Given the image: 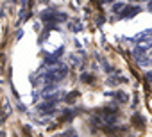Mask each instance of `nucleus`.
Wrapping results in <instances>:
<instances>
[{"mask_svg":"<svg viewBox=\"0 0 152 137\" xmlns=\"http://www.w3.org/2000/svg\"><path fill=\"white\" fill-rule=\"evenodd\" d=\"M66 73H68V68H66L64 64H57V66H52L50 70H48L47 77H48L52 82H59V80H63V79L66 77Z\"/></svg>","mask_w":152,"mask_h":137,"instance_id":"f257e3e1","label":"nucleus"},{"mask_svg":"<svg viewBox=\"0 0 152 137\" xmlns=\"http://www.w3.org/2000/svg\"><path fill=\"white\" fill-rule=\"evenodd\" d=\"M38 109H39V112H45V114H52V112L56 110V105L48 102V103H43V105H39Z\"/></svg>","mask_w":152,"mask_h":137,"instance_id":"f03ea898","label":"nucleus"},{"mask_svg":"<svg viewBox=\"0 0 152 137\" xmlns=\"http://www.w3.org/2000/svg\"><path fill=\"white\" fill-rule=\"evenodd\" d=\"M140 11V7H127V11H125V7H124V11H122V16H125V18H131V16H134L136 13Z\"/></svg>","mask_w":152,"mask_h":137,"instance_id":"7ed1b4c3","label":"nucleus"},{"mask_svg":"<svg viewBox=\"0 0 152 137\" xmlns=\"http://www.w3.org/2000/svg\"><path fill=\"white\" fill-rule=\"evenodd\" d=\"M122 82H125V79H122V77H109L107 79V86H118Z\"/></svg>","mask_w":152,"mask_h":137,"instance_id":"20e7f679","label":"nucleus"},{"mask_svg":"<svg viewBox=\"0 0 152 137\" xmlns=\"http://www.w3.org/2000/svg\"><path fill=\"white\" fill-rule=\"evenodd\" d=\"M145 36H152V29H147V30H143V32L136 34V41H138V39H143Z\"/></svg>","mask_w":152,"mask_h":137,"instance_id":"39448f33","label":"nucleus"},{"mask_svg":"<svg viewBox=\"0 0 152 137\" xmlns=\"http://www.w3.org/2000/svg\"><path fill=\"white\" fill-rule=\"evenodd\" d=\"M115 94H116V100H118V102H127V100H129V96H127L125 93H115Z\"/></svg>","mask_w":152,"mask_h":137,"instance_id":"423d86ee","label":"nucleus"},{"mask_svg":"<svg viewBox=\"0 0 152 137\" xmlns=\"http://www.w3.org/2000/svg\"><path fill=\"white\" fill-rule=\"evenodd\" d=\"M124 7H125L124 4H115V6H113V11H115V13H122Z\"/></svg>","mask_w":152,"mask_h":137,"instance_id":"0eeeda50","label":"nucleus"},{"mask_svg":"<svg viewBox=\"0 0 152 137\" xmlns=\"http://www.w3.org/2000/svg\"><path fill=\"white\" fill-rule=\"evenodd\" d=\"M81 79H83L84 82H91V75H88V73H84V75H81Z\"/></svg>","mask_w":152,"mask_h":137,"instance_id":"6e6552de","label":"nucleus"},{"mask_svg":"<svg viewBox=\"0 0 152 137\" xmlns=\"http://www.w3.org/2000/svg\"><path fill=\"white\" fill-rule=\"evenodd\" d=\"M145 79H147L148 82H152V71H147V75H145Z\"/></svg>","mask_w":152,"mask_h":137,"instance_id":"1a4fd4ad","label":"nucleus"},{"mask_svg":"<svg viewBox=\"0 0 152 137\" xmlns=\"http://www.w3.org/2000/svg\"><path fill=\"white\" fill-rule=\"evenodd\" d=\"M104 2H113V0H104Z\"/></svg>","mask_w":152,"mask_h":137,"instance_id":"9d476101","label":"nucleus"}]
</instances>
